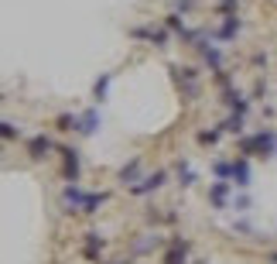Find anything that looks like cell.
Here are the masks:
<instances>
[{
    "label": "cell",
    "instance_id": "6da1fadb",
    "mask_svg": "<svg viewBox=\"0 0 277 264\" xmlns=\"http://www.w3.org/2000/svg\"><path fill=\"white\" fill-rule=\"evenodd\" d=\"M164 182V172H154V175H150V179H144V182H140V185H134V192H150V189H158V185H161Z\"/></svg>",
    "mask_w": 277,
    "mask_h": 264
},
{
    "label": "cell",
    "instance_id": "7a4b0ae2",
    "mask_svg": "<svg viewBox=\"0 0 277 264\" xmlns=\"http://www.w3.org/2000/svg\"><path fill=\"white\" fill-rule=\"evenodd\" d=\"M62 155H65V175L75 182V175H79V155L75 151H62Z\"/></svg>",
    "mask_w": 277,
    "mask_h": 264
},
{
    "label": "cell",
    "instance_id": "3957f363",
    "mask_svg": "<svg viewBox=\"0 0 277 264\" xmlns=\"http://www.w3.org/2000/svg\"><path fill=\"white\" fill-rule=\"evenodd\" d=\"M45 151H52V141H48V138H35V141H31V155H35V158H41Z\"/></svg>",
    "mask_w": 277,
    "mask_h": 264
},
{
    "label": "cell",
    "instance_id": "277c9868",
    "mask_svg": "<svg viewBox=\"0 0 277 264\" xmlns=\"http://www.w3.org/2000/svg\"><path fill=\"white\" fill-rule=\"evenodd\" d=\"M185 251H188L185 244H174L171 254H168V264H185Z\"/></svg>",
    "mask_w": 277,
    "mask_h": 264
},
{
    "label": "cell",
    "instance_id": "5b68a950",
    "mask_svg": "<svg viewBox=\"0 0 277 264\" xmlns=\"http://www.w3.org/2000/svg\"><path fill=\"white\" fill-rule=\"evenodd\" d=\"M79 124H82V127H79L82 134H92V130H96V124H99V117H96V114H86Z\"/></svg>",
    "mask_w": 277,
    "mask_h": 264
},
{
    "label": "cell",
    "instance_id": "8992f818",
    "mask_svg": "<svg viewBox=\"0 0 277 264\" xmlns=\"http://www.w3.org/2000/svg\"><path fill=\"white\" fill-rule=\"evenodd\" d=\"M209 195H212V203H216V206H222V199H226V182H216Z\"/></svg>",
    "mask_w": 277,
    "mask_h": 264
},
{
    "label": "cell",
    "instance_id": "52a82bcc",
    "mask_svg": "<svg viewBox=\"0 0 277 264\" xmlns=\"http://www.w3.org/2000/svg\"><path fill=\"white\" fill-rule=\"evenodd\" d=\"M233 175H236V179H240V185H246V179H250V168H246V165H233Z\"/></svg>",
    "mask_w": 277,
    "mask_h": 264
},
{
    "label": "cell",
    "instance_id": "ba28073f",
    "mask_svg": "<svg viewBox=\"0 0 277 264\" xmlns=\"http://www.w3.org/2000/svg\"><path fill=\"white\" fill-rule=\"evenodd\" d=\"M99 203H103V195H86V206H82V209H86V213H92Z\"/></svg>",
    "mask_w": 277,
    "mask_h": 264
},
{
    "label": "cell",
    "instance_id": "9c48e42d",
    "mask_svg": "<svg viewBox=\"0 0 277 264\" xmlns=\"http://www.w3.org/2000/svg\"><path fill=\"white\" fill-rule=\"evenodd\" d=\"M216 138H219V130H206V134H198L202 144H216Z\"/></svg>",
    "mask_w": 277,
    "mask_h": 264
},
{
    "label": "cell",
    "instance_id": "30bf717a",
    "mask_svg": "<svg viewBox=\"0 0 277 264\" xmlns=\"http://www.w3.org/2000/svg\"><path fill=\"white\" fill-rule=\"evenodd\" d=\"M134 175H137V161H130L127 168H123V172H120V179H123V182H127V179H134Z\"/></svg>",
    "mask_w": 277,
    "mask_h": 264
}]
</instances>
